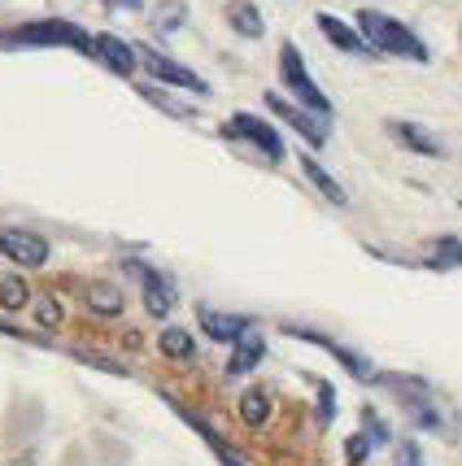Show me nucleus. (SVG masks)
<instances>
[{"label": "nucleus", "instance_id": "obj_28", "mask_svg": "<svg viewBox=\"0 0 462 466\" xmlns=\"http://www.w3.org/2000/svg\"><path fill=\"white\" fill-rule=\"evenodd\" d=\"M319 419L323 423H332V419H336V406H332V384L319 388Z\"/></svg>", "mask_w": 462, "mask_h": 466}, {"label": "nucleus", "instance_id": "obj_9", "mask_svg": "<svg viewBox=\"0 0 462 466\" xmlns=\"http://www.w3.org/2000/svg\"><path fill=\"white\" fill-rule=\"evenodd\" d=\"M127 270H136V275H140L144 309H149L153 319H166V314L175 309V284H170L161 270H153V266H144V262H127Z\"/></svg>", "mask_w": 462, "mask_h": 466}, {"label": "nucleus", "instance_id": "obj_22", "mask_svg": "<svg viewBox=\"0 0 462 466\" xmlns=\"http://www.w3.org/2000/svg\"><path fill=\"white\" fill-rule=\"evenodd\" d=\"M87 305L105 319H114V314H122V292L114 284H92L87 288Z\"/></svg>", "mask_w": 462, "mask_h": 466}, {"label": "nucleus", "instance_id": "obj_27", "mask_svg": "<svg viewBox=\"0 0 462 466\" xmlns=\"http://www.w3.org/2000/svg\"><path fill=\"white\" fill-rule=\"evenodd\" d=\"M397 466H423L419 445H415V441H402V445H397Z\"/></svg>", "mask_w": 462, "mask_h": 466}, {"label": "nucleus", "instance_id": "obj_21", "mask_svg": "<svg viewBox=\"0 0 462 466\" xmlns=\"http://www.w3.org/2000/svg\"><path fill=\"white\" fill-rule=\"evenodd\" d=\"M161 353H166V358H175V362H188V358H192V353H197V345H192V336H188V331H183V327H166V331H161Z\"/></svg>", "mask_w": 462, "mask_h": 466}, {"label": "nucleus", "instance_id": "obj_19", "mask_svg": "<svg viewBox=\"0 0 462 466\" xmlns=\"http://www.w3.org/2000/svg\"><path fill=\"white\" fill-rule=\"evenodd\" d=\"M241 419L249 427H266V419H271V397H266L262 388H249L241 397Z\"/></svg>", "mask_w": 462, "mask_h": 466}, {"label": "nucleus", "instance_id": "obj_12", "mask_svg": "<svg viewBox=\"0 0 462 466\" xmlns=\"http://www.w3.org/2000/svg\"><path fill=\"white\" fill-rule=\"evenodd\" d=\"M314 22H319V31L336 44L341 53H354V57H375V48L362 40V31H358V26H349L344 18H336V14H319Z\"/></svg>", "mask_w": 462, "mask_h": 466}, {"label": "nucleus", "instance_id": "obj_23", "mask_svg": "<svg viewBox=\"0 0 462 466\" xmlns=\"http://www.w3.org/2000/svg\"><path fill=\"white\" fill-rule=\"evenodd\" d=\"M432 266H436V270L462 266V240H454V236H445V240L432 244Z\"/></svg>", "mask_w": 462, "mask_h": 466}, {"label": "nucleus", "instance_id": "obj_7", "mask_svg": "<svg viewBox=\"0 0 462 466\" xmlns=\"http://www.w3.org/2000/svg\"><path fill=\"white\" fill-rule=\"evenodd\" d=\"M384 384L397 388V397H402L406 414L415 419V427H427V431H441V414L432 406V392L423 380H406V375H393V380H384Z\"/></svg>", "mask_w": 462, "mask_h": 466}, {"label": "nucleus", "instance_id": "obj_25", "mask_svg": "<svg viewBox=\"0 0 462 466\" xmlns=\"http://www.w3.org/2000/svg\"><path fill=\"white\" fill-rule=\"evenodd\" d=\"M371 445H375V441H371L366 431H358V436H349V445H344V458H349V462H366Z\"/></svg>", "mask_w": 462, "mask_h": 466}, {"label": "nucleus", "instance_id": "obj_16", "mask_svg": "<svg viewBox=\"0 0 462 466\" xmlns=\"http://www.w3.org/2000/svg\"><path fill=\"white\" fill-rule=\"evenodd\" d=\"M302 170L310 175V183H314V187H319V192H323V197H327L332 205H344V201H349V197H344V187L332 179V175H327V170H323L314 157H302Z\"/></svg>", "mask_w": 462, "mask_h": 466}, {"label": "nucleus", "instance_id": "obj_20", "mask_svg": "<svg viewBox=\"0 0 462 466\" xmlns=\"http://www.w3.org/2000/svg\"><path fill=\"white\" fill-rule=\"evenodd\" d=\"M183 419H188V423H192V427H197V431L205 436V441H210V449L219 453V462H222V466H249V462L241 458V453H236V449L227 445V441H222V436H219V431H214L210 423H201V419H192V414H183Z\"/></svg>", "mask_w": 462, "mask_h": 466}, {"label": "nucleus", "instance_id": "obj_6", "mask_svg": "<svg viewBox=\"0 0 462 466\" xmlns=\"http://www.w3.org/2000/svg\"><path fill=\"white\" fill-rule=\"evenodd\" d=\"M231 140H249L253 148H262L271 162H283V140H280V131L271 127V122H262L253 118V114H231V122L222 127Z\"/></svg>", "mask_w": 462, "mask_h": 466}, {"label": "nucleus", "instance_id": "obj_24", "mask_svg": "<svg viewBox=\"0 0 462 466\" xmlns=\"http://www.w3.org/2000/svg\"><path fill=\"white\" fill-rule=\"evenodd\" d=\"M0 305H5V309H22V305H26V284H22V279H5V284H0Z\"/></svg>", "mask_w": 462, "mask_h": 466}, {"label": "nucleus", "instance_id": "obj_4", "mask_svg": "<svg viewBox=\"0 0 462 466\" xmlns=\"http://www.w3.org/2000/svg\"><path fill=\"white\" fill-rule=\"evenodd\" d=\"M136 57H140V66L158 83H170V87H183V92H197V96H205V92H210V83H205L201 75H192L188 66H180L175 57H166V53L149 48V44H136Z\"/></svg>", "mask_w": 462, "mask_h": 466}, {"label": "nucleus", "instance_id": "obj_15", "mask_svg": "<svg viewBox=\"0 0 462 466\" xmlns=\"http://www.w3.org/2000/svg\"><path fill=\"white\" fill-rule=\"evenodd\" d=\"M262 358H266V340H262L258 331H249V336L236 340V353H231V362H227V375H249Z\"/></svg>", "mask_w": 462, "mask_h": 466}, {"label": "nucleus", "instance_id": "obj_11", "mask_svg": "<svg viewBox=\"0 0 462 466\" xmlns=\"http://www.w3.org/2000/svg\"><path fill=\"white\" fill-rule=\"evenodd\" d=\"M197 319H201L205 336H210V340H222V345H236L241 336L253 331V319H244V314H222V309H210V305L197 309Z\"/></svg>", "mask_w": 462, "mask_h": 466}, {"label": "nucleus", "instance_id": "obj_26", "mask_svg": "<svg viewBox=\"0 0 462 466\" xmlns=\"http://www.w3.org/2000/svg\"><path fill=\"white\" fill-rule=\"evenodd\" d=\"M36 319H40V327H61V305L53 297H44V301H36Z\"/></svg>", "mask_w": 462, "mask_h": 466}, {"label": "nucleus", "instance_id": "obj_18", "mask_svg": "<svg viewBox=\"0 0 462 466\" xmlns=\"http://www.w3.org/2000/svg\"><path fill=\"white\" fill-rule=\"evenodd\" d=\"M183 18H188V5L183 0H161L158 9H153V31L158 35H175Z\"/></svg>", "mask_w": 462, "mask_h": 466}, {"label": "nucleus", "instance_id": "obj_1", "mask_svg": "<svg viewBox=\"0 0 462 466\" xmlns=\"http://www.w3.org/2000/svg\"><path fill=\"white\" fill-rule=\"evenodd\" d=\"M358 31H362V40L371 44L375 53L406 57V61H427L432 57V53H427V44H423L406 22L388 18V14H380V9H358Z\"/></svg>", "mask_w": 462, "mask_h": 466}, {"label": "nucleus", "instance_id": "obj_3", "mask_svg": "<svg viewBox=\"0 0 462 466\" xmlns=\"http://www.w3.org/2000/svg\"><path fill=\"white\" fill-rule=\"evenodd\" d=\"M280 79H283V87L297 96V105H305L314 118H332V101L323 96V87L314 79H310V70H305V57H302V48L297 44H288L283 40V48H280Z\"/></svg>", "mask_w": 462, "mask_h": 466}, {"label": "nucleus", "instance_id": "obj_29", "mask_svg": "<svg viewBox=\"0 0 462 466\" xmlns=\"http://www.w3.org/2000/svg\"><path fill=\"white\" fill-rule=\"evenodd\" d=\"M144 0H105V9H140Z\"/></svg>", "mask_w": 462, "mask_h": 466}, {"label": "nucleus", "instance_id": "obj_2", "mask_svg": "<svg viewBox=\"0 0 462 466\" xmlns=\"http://www.w3.org/2000/svg\"><path fill=\"white\" fill-rule=\"evenodd\" d=\"M0 44L5 48H22V44H44V48H79L83 57L97 61V35H87L79 22L66 18H44V22H22L14 31H0Z\"/></svg>", "mask_w": 462, "mask_h": 466}, {"label": "nucleus", "instance_id": "obj_10", "mask_svg": "<svg viewBox=\"0 0 462 466\" xmlns=\"http://www.w3.org/2000/svg\"><path fill=\"white\" fill-rule=\"evenodd\" d=\"M0 253L18 266H44L48 262V240L36 231H18V227H5L0 231Z\"/></svg>", "mask_w": 462, "mask_h": 466}, {"label": "nucleus", "instance_id": "obj_17", "mask_svg": "<svg viewBox=\"0 0 462 466\" xmlns=\"http://www.w3.org/2000/svg\"><path fill=\"white\" fill-rule=\"evenodd\" d=\"M393 136H397L402 144H410L415 153H427V157H441V144L432 140L427 131H419L415 122H393Z\"/></svg>", "mask_w": 462, "mask_h": 466}, {"label": "nucleus", "instance_id": "obj_14", "mask_svg": "<svg viewBox=\"0 0 462 466\" xmlns=\"http://www.w3.org/2000/svg\"><path fill=\"white\" fill-rule=\"evenodd\" d=\"M227 22H231V31L244 35V40H262V35H266V22H262V14L249 0H227Z\"/></svg>", "mask_w": 462, "mask_h": 466}, {"label": "nucleus", "instance_id": "obj_8", "mask_svg": "<svg viewBox=\"0 0 462 466\" xmlns=\"http://www.w3.org/2000/svg\"><path fill=\"white\" fill-rule=\"evenodd\" d=\"M266 109L271 114H280L297 136H302L305 144H314V148H323L327 144V127H323V118H314L310 109H302V105H293V101H283L280 92H266Z\"/></svg>", "mask_w": 462, "mask_h": 466}, {"label": "nucleus", "instance_id": "obj_5", "mask_svg": "<svg viewBox=\"0 0 462 466\" xmlns=\"http://www.w3.org/2000/svg\"><path fill=\"white\" fill-rule=\"evenodd\" d=\"M283 331H288V336H297V340H310V345L327 349V353H332V358H336V362H341L344 370L354 375V380H362V384H375V380H380V375H375V366L366 362L362 353H354V349L336 345L332 336H323V331H310V327H297V323H283Z\"/></svg>", "mask_w": 462, "mask_h": 466}, {"label": "nucleus", "instance_id": "obj_13", "mask_svg": "<svg viewBox=\"0 0 462 466\" xmlns=\"http://www.w3.org/2000/svg\"><path fill=\"white\" fill-rule=\"evenodd\" d=\"M97 61H101L105 70L122 75V79H131V75H136V66H140V57H136V44L118 40V35H97Z\"/></svg>", "mask_w": 462, "mask_h": 466}]
</instances>
